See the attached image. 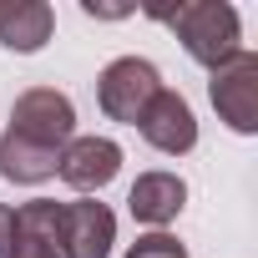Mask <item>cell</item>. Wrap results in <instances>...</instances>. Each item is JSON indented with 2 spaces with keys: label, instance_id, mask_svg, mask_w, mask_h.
<instances>
[{
  "label": "cell",
  "instance_id": "6da1fadb",
  "mask_svg": "<svg viewBox=\"0 0 258 258\" xmlns=\"http://www.w3.org/2000/svg\"><path fill=\"white\" fill-rule=\"evenodd\" d=\"M152 16L167 21L172 36L182 41V51L208 71H218L223 61H233L243 51V26L228 0H187L177 11H152Z\"/></svg>",
  "mask_w": 258,
  "mask_h": 258
},
{
  "label": "cell",
  "instance_id": "7a4b0ae2",
  "mask_svg": "<svg viewBox=\"0 0 258 258\" xmlns=\"http://www.w3.org/2000/svg\"><path fill=\"white\" fill-rule=\"evenodd\" d=\"M6 132H16V137H26V142H36V147L61 152V147L76 137V106H71V96L56 91V86H31V91L16 96Z\"/></svg>",
  "mask_w": 258,
  "mask_h": 258
},
{
  "label": "cell",
  "instance_id": "3957f363",
  "mask_svg": "<svg viewBox=\"0 0 258 258\" xmlns=\"http://www.w3.org/2000/svg\"><path fill=\"white\" fill-rule=\"evenodd\" d=\"M162 91V76L152 61L142 56H116L106 61V71L96 76V106L111 116V121H126V126H137V116L147 111V101Z\"/></svg>",
  "mask_w": 258,
  "mask_h": 258
},
{
  "label": "cell",
  "instance_id": "277c9868",
  "mask_svg": "<svg viewBox=\"0 0 258 258\" xmlns=\"http://www.w3.org/2000/svg\"><path fill=\"white\" fill-rule=\"evenodd\" d=\"M208 96H213V111L238 137H253L258 132V56L238 51L233 61H223L208 81Z\"/></svg>",
  "mask_w": 258,
  "mask_h": 258
},
{
  "label": "cell",
  "instance_id": "5b68a950",
  "mask_svg": "<svg viewBox=\"0 0 258 258\" xmlns=\"http://www.w3.org/2000/svg\"><path fill=\"white\" fill-rule=\"evenodd\" d=\"M111 243H116V218L106 203H96V198L61 203V233H56L61 258H106Z\"/></svg>",
  "mask_w": 258,
  "mask_h": 258
},
{
  "label": "cell",
  "instance_id": "8992f818",
  "mask_svg": "<svg viewBox=\"0 0 258 258\" xmlns=\"http://www.w3.org/2000/svg\"><path fill=\"white\" fill-rule=\"evenodd\" d=\"M137 132L147 137V147H157L167 157H182V152L198 147V116H192V106H187L182 91H167L162 86L147 101V111L137 116Z\"/></svg>",
  "mask_w": 258,
  "mask_h": 258
},
{
  "label": "cell",
  "instance_id": "52a82bcc",
  "mask_svg": "<svg viewBox=\"0 0 258 258\" xmlns=\"http://www.w3.org/2000/svg\"><path fill=\"white\" fill-rule=\"evenodd\" d=\"M116 172H121V147L111 137H71L61 147V162H56V177L76 192H96Z\"/></svg>",
  "mask_w": 258,
  "mask_h": 258
},
{
  "label": "cell",
  "instance_id": "ba28073f",
  "mask_svg": "<svg viewBox=\"0 0 258 258\" xmlns=\"http://www.w3.org/2000/svg\"><path fill=\"white\" fill-rule=\"evenodd\" d=\"M56 233H61V203H51V198L21 203L11 243H6L0 258H61L56 253Z\"/></svg>",
  "mask_w": 258,
  "mask_h": 258
},
{
  "label": "cell",
  "instance_id": "9c48e42d",
  "mask_svg": "<svg viewBox=\"0 0 258 258\" xmlns=\"http://www.w3.org/2000/svg\"><path fill=\"white\" fill-rule=\"evenodd\" d=\"M187 203V182L177 172H142L132 182V192H126V213H132L137 223H147L152 233H162Z\"/></svg>",
  "mask_w": 258,
  "mask_h": 258
},
{
  "label": "cell",
  "instance_id": "30bf717a",
  "mask_svg": "<svg viewBox=\"0 0 258 258\" xmlns=\"http://www.w3.org/2000/svg\"><path fill=\"white\" fill-rule=\"evenodd\" d=\"M56 31V11L46 0H16V6H0V46L36 56Z\"/></svg>",
  "mask_w": 258,
  "mask_h": 258
},
{
  "label": "cell",
  "instance_id": "8fae6325",
  "mask_svg": "<svg viewBox=\"0 0 258 258\" xmlns=\"http://www.w3.org/2000/svg\"><path fill=\"white\" fill-rule=\"evenodd\" d=\"M56 162H61V152L36 147V142H26L16 132H0V177H6V182H21V187L51 182L56 177Z\"/></svg>",
  "mask_w": 258,
  "mask_h": 258
},
{
  "label": "cell",
  "instance_id": "7c38bea8",
  "mask_svg": "<svg viewBox=\"0 0 258 258\" xmlns=\"http://www.w3.org/2000/svg\"><path fill=\"white\" fill-rule=\"evenodd\" d=\"M126 258H187V248L172 233H142L132 248H126Z\"/></svg>",
  "mask_w": 258,
  "mask_h": 258
},
{
  "label": "cell",
  "instance_id": "4fadbf2b",
  "mask_svg": "<svg viewBox=\"0 0 258 258\" xmlns=\"http://www.w3.org/2000/svg\"><path fill=\"white\" fill-rule=\"evenodd\" d=\"M11 228H16V208L0 203V253H6V243H11Z\"/></svg>",
  "mask_w": 258,
  "mask_h": 258
}]
</instances>
